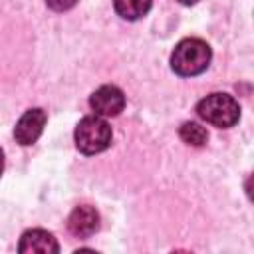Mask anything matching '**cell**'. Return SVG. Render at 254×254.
I'll return each instance as SVG.
<instances>
[{
	"instance_id": "1",
	"label": "cell",
	"mask_w": 254,
	"mask_h": 254,
	"mask_svg": "<svg viewBox=\"0 0 254 254\" xmlns=\"http://www.w3.org/2000/svg\"><path fill=\"white\" fill-rule=\"evenodd\" d=\"M212 60L210 46L200 38L181 40L171 54V67L181 77H192L202 73Z\"/></svg>"
},
{
	"instance_id": "2",
	"label": "cell",
	"mask_w": 254,
	"mask_h": 254,
	"mask_svg": "<svg viewBox=\"0 0 254 254\" xmlns=\"http://www.w3.org/2000/svg\"><path fill=\"white\" fill-rule=\"evenodd\" d=\"M75 147L83 155H97L111 145V125L101 115H87L75 127Z\"/></svg>"
},
{
	"instance_id": "3",
	"label": "cell",
	"mask_w": 254,
	"mask_h": 254,
	"mask_svg": "<svg viewBox=\"0 0 254 254\" xmlns=\"http://www.w3.org/2000/svg\"><path fill=\"white\" fill-rule=\"evenodd\" d=\"M196 113L210 125L228 129L240 119V105L228 93H210L202 97L196 105Z\"/></svg>"
},
{
	"instance_id": "4",
	"label": "cell",
	"mask_w": 254,
	"mask_h": 254,
	"mask_svg": "<svg viewBox=\"0 0 254 254\" xmlns=\"http://www.w3.org/2000/svg\"><path fill=\"white\" fill-rule=\"evenodd\" d=\"M89 105L95 111V115L115 117L125 107V93L117 85H101L91 93Z\"/></svg>"
},
{
	"instance_id": "5",
	"label": "cell",
	"mask_w": 254,
	"mask_h": 254,
	"mask_svg": "<svg viewBox=\"0 0 254 254\" xmlns=\"http://www.w3.org/2000/svg\"><path fill=\"white\" fill-rule=\"evenodd\" d=\"M46 119H48V117H46V111H44V109H40V107L28 109V111L18 119V123H16V127H14V139H16L20 145H24V147L36 143L38 137H40L42 131H44Z\"/></svg>"
},
{
	"instance_id": "6",
	"label": "cell",
	"mask_w": 254,
	"mask_h": 254,
	"mask_svg": "<svg viewBox=\"0 0 254 254\" xmlns=\"http://www.w3.org/2000/svg\"><path fill=\"white\" fill-rule=\"evenodd\" d=\"M18 250L22 254H32V252H38V254H52L54 252L56 254L60 250V244L52 232L42 230V228H32V230H26L22 234Z\"/></svg>"
},
{
	"instance_id": "7",
	"label": "cell",
	"mask_w": 254,
	"mask_h": 254,
	"mask_svg": "<svg viewBox=\"0 0 254 254\" xmlns=\"http://www.w3.org/2000/svg\"><path fill=\"white\" fill-rule=\"evenodd\" d=\"M67 228L77 238L91 236L99 228V214H97V210L93 206H89V204L75 206L73 212L67 218Z\"/></svg>"
},
{
	"instance_id": "8",
	"label": "cell",
	"mask_w": 254,
	"mask_h": 254,
	"mask_svg": "<svg viewBox=\"0 0 254 254\" xmlns=\"http://www.w3.org/2000/svg\"><path fill=\"white\" fill-rule=\"evenodd\" d=\"M153 0H113V8L117 12V16H121L123 20H139L143 18L149 10H151Z\"/></svg>"
},
{
	"instance_id": "9",
	"label": "cell",
	"mask_w": 254,
	"mask_h": 254,
	"mask_svg": "<svg viewBox=\"0 0 254 254\" xmlns=\"http://www.w3.org/2000/svg\"><path fill=\"white\" fill-rule=\"evenodd\" d=\"M179 137L187 143V145H192V147H202L208 139V133L206 129L196 123V121H185L179 129Z\"/></svg>"
},
{
	"instance_id": "10",
	"label": "cell",
	"mask_w": 254,
	"mask_h": 254,
	"mask_svg": "<svg viewBox=\"0 0 254 254\" xmlns=\"http://www.w3.org/2000/svg\"><path fill=\"white\" fill-rule=\"evenodd\" d=\"M46 4L54 12H65V10H71L77 4V0H46Z\"/></svg>"
},
{
	"instance_id": "11",
	"label": "cell",
	"mask_w": 254,
	"mask_h": 254,
	"mask_svg": "<svg viewBox=\"0 0 254 254\" xmlns=\"http://www.w3.org/2000/svg\"><path fill=\"white\" fill-rule=\"evenodd\" d=\"M2 171H4V151L0 149V177H2Z\"/></svg>"
},
{
	"instance_id": "12",
	"label": "cell",
	"mask_w": 254,
	"mask_h": 254,
	"mask_svg": "<svg viewBox=\"0 0 254 254\" xmlns=\"http://www.w3.org/2000/svg\"><path fill=\"white\" fill-rule=\"evenodd\" d=\"M181 4H185V6H192V4H196L198 0H179Z\"/></svg>"
}]
</instances>
